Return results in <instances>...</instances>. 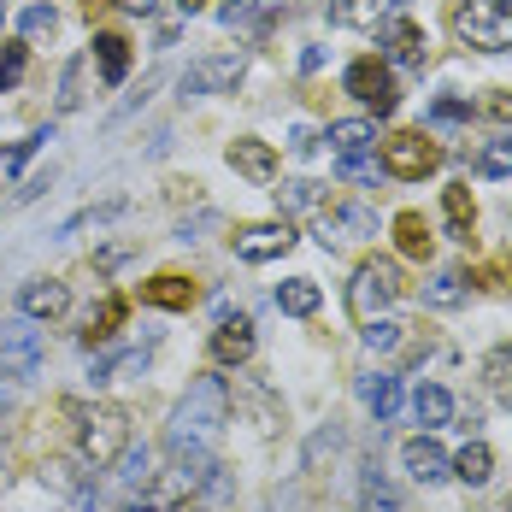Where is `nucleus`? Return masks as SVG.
Returning <instances> with one entry per match:
<instances>
[{
    "label": "nucleus",
    "mask_w": 512,
    "mask_h": 512,
    "mask_svg": "<svg viewBox=\"0 0 512 512\" xmlns=\"http://www.w3.org/2000/svg\"><path fill=\"white\" fill-rule=\"evenodd\" d=\"M401 289H407V277H401L395 259H365V265L354 271V283H348V312L365 324V318H377V312L389 307Z\"/></svg>",
    "instance_id": "20e7f679"
},
{
    "label": "nucleus",
    "mask_w": 512,
    "mask_h": 512,
    "mask_svg": "<svg viewBox=\"0 0 512 512\" xmlns=\"http://www.w3.org/2000/svg\"><path fill=\"white\" fill-rule=\"evenodd\" d=\"M165 512H195V501H177V507H165Z\"/></svg>",
    "instance_id": "09e8293b"
},
{
    "label": "nucleus",
    "mask_w": 512,
    "mask_h": 512,
    "mask_svg": "<svg viewBox=\"0 0 512 512\" xmlns=\"http://www.w3.org/2000/svg\"><path fill=\"white\" fill-rule=\"evenodd\" d=\"M42 359H48V336L36 330V324H6L0 330V377H36L42 371Z\"/></svg>",
    "instance_id": "423d86ee"
},
{
    "label": "nucleus",
    "mask_w": 512,
    "mask_h": 512,
    "mask_svg": "<svg viewBox=\"0 0 512 512\" xmlns=\"http://www.w3.org/2000/svg\"><path fill=\"white\" fill-rule=\"evenodd\" d=\"M95 65H101L106 83H124V77H130V42H124L118 30H101V36H95Z\"/></svg>",
    "instance_id": "412c9836"
},
{
    "label": "nucleus",
    "mask_w": 512,
    "mask_h": 512,
    "mask_svg": "<svg viewBox=\"0 0 512 512\" xmlns=\"http://www.w3.org/2000/svg\"><path fill=\"white\" fill-rule=\"evenodd\" d=\"M65 307H71V289L59 277H30L18 289V312L24 318H65Z\"/></svg>",
    "instance_id": "f8f14e48"
},
{
    "label": "nucleus",
    "mask_w": 512,
    "mask_h": 512,
    "mask_svg": "<svg viewBox=\"0 0 512 512\" xmlns=\"http://www.w3.org/2000/svg\"><path fill=\"white\" fill-rule=\"evenodd\" d=\"M0 407H12V383H0Z\"/></svg>",
    "instance_id": "49530a36"
},
{
    "label": "nucleus",
    "mask_w": 512,
    "mask_h": 512,
    "mask_svg": "<svg viewBox=\"0 0 512 512\" xmlns=\"http://www.w3.org/2000/svg\"><path fill=\"white\" fill-rule=\"evenodd\" d=\"M436 165H442V148H436L424 130H401V136H389V142H383V171H389V177H401V183L430 177Z\"/></svg>",
    "instance_id": "39448f33"
},
{
    "label": "nucleus",
    "mask_w": 512,
    "mask_h": 512,
    "mask_svg": "<svg viewBox=\"0 0 512 512\" xmlns=\"http://www.w3.org/2000/svg\"><path fill=\"white\" fill-rule=\"evenodd\" d=\"M118 465H124V471H118L124 495H148V489H154V454H148V448H124Z\"/></svg>",
    "instance_id": "393cba45"
},
{
    "label": "nucleus",
    "mask_w": 512,
    "mask_h": 512,
    "mask_svg": "<svg viewBox=\"0 0 512 512\" xmlns=\"http://www.w3.org/2000/svg\"><path fill=\"white\" fill-rule=\"evenodd\" d=\"M65 418H77V448H83V460L95 465H118V454L130 448V418L118 407H83V401H65Z\"/></svg>",
    "instance_id": "f03ea898"
},
{
    "label": "nucleus",
    "mask_w": 512,
    "mask_h": 512,
    "mask_svg": "<svg viewBox=\"0 0 512 512\" xmlns=\"http://www.w3.org/2000/svg\"><path fill=\"white\" fill-rule=\"evenodd\" d=\"M230 242H236V254L248 259V265H265V259H283L295 248V230H289V218H277V224H242Z\"/></svg>",
    "instance_id": "1a4fd4ad"
},
{
    "label": "nucleus",
    "mask_w": 512,
    "mask_h": 512,
    "mask_svg": "<svg viewBox=\"0 0 512 512\" xmlns=\"http://www.w3.org/2000/svg\"><path fill=\"white\" fill-rule=\"evenodd\" d=\"M348 95H354L359 106H371L377 118H389V112L401 106V95H395V71H389L383 59H354V65H348Z\"/></svg>",
    "instance_id": "0eeeda50"
},
{
    "label": "nucleus",
    "mask_w": 512,
    "mask_h": 512,
    "mask_svg": "<svg viewBox=\"0 0 512 512\" xmlns=\"http://www.w3.org/2000/svg\"><path fill=\"white\" fill-rule=\"evenodd\" d=\"M395 242H401V254L407 259H430L436 254V236H430L424 212H395Z\"/></svg>",
    "instance_id": "aec40b11"
},
{
    "label": "nucleus",
    "mask_w": 512,
    "mask_h": 512,
    "mask_svg": "<svg viewBox=\"0 0 512 512\" xmlns=\"http://www.w3.org/2000/svg\"><path fill=\"white\" fill-rule=\"evenodd\" d=\"M483 112H489V118H501V124H507V118H512V95H507V89H495V95H489V101H483Z\"/></svg>",
    "instance_id": "79ce46f5"
},
{
    "label": "nucleus",
    "mask_w": 512,
    "mask_h": 512,
    "mask_svg": "<svg viewBox=\"0 0 512 512\" xmlns=\"http://www.w3.org/2000/svg\"><path fill=\"white\" fill-rule=\"evenodd\" d=\"M454 477H460V483H471V489H483V483L495 477V454H489L483 442H465L460 454H454Z\"/></svg>",
    "instance_id": "a878e982"
},
{
    "label": "nucleus",
    "mask_w": 512,
    "mask_h": 512,
    "mask_svg": "<svg viewBox=\"0 0 512 512\" xmlns=\"http://www.w3.org/2000/svg\"><path fill=\"white\" fill-rule=\"evenodd\" d=\"M442 212H448V230H454L460 242H471V224H477V201H471V189H465V183H448V189H442Z\"/></svg>",
    "instance_id": "5701e85b"
},
{
    "label": "nucleus",
    "mask_w": 512,
    "mask_h": 512,
    "mask_svg": "<svg viewBox=\"0 0 512 512\" xmlns=\"http://www.w3.org/2000/svg\"><path fill=\"white\" fill-rule=\"evenodd\" d=\"M177 12H183V18H195V12H206V0H177Z\"/></svg>",
    "instance_id": "a18cd8bd"
},
{
    "label": "nucleus",
    "mask_w": 512,
    "mask_h": 512,
    "mask_svg": "<svg viewBox=\"0 0 512 512\" xmlns=\"http://www.w3.org/2000/svg\"><path fill=\"white\" fill-rule=\"evenodd\" d=\"M483 377H489V389H495L501 401H512V342H501L495 354L483 359Z\"/></svg>",
    "instance_id": "2f4dec72"
},
{
    "label": "nucleus",
    "mask_w": 512,
    "mask_h": 512,
    "mask_svg": "<svg viewBox=\"0 0 512 512\" xmlns=\"http://www.w3.org/2000/svg\"><path fill=\"white\" fill-rule=\"evenodd\" d=\"M330 142H336L342 159H365L371 148H377V130H371L365 118H342V124H330Z\"/></svg>",
    "instance_id": "4be33fe9"
},
{
    "label": "nucleus",
    "mask_w": 512,
    "mask_h": 512,
    "mask_svg": "<svg viewBox=\"0 0 512 512\" xmlns=\"http://www.w3.org/2000/svg\"><path fill=\"white\" fill-rule=\"evenodd\" d=\"M277 12H283V0H224V6H218V18H224L230 30H242V36H259Z\"/></svg>",
    "instance_id": "f3484780"
},
{
    "label": "nucleus",
    "mask_w": 512,
    "mask_h": 512,
    "mask_svg": "<svg viewBox=\"0 0 512 512\" xmlns=\"http://www.w3.org/2000/svg\"><path fill=\"white\" fill-rule=\"evenodd\" d=\"M318 301H324V295H318V283H312V277H289V283L277 289V307L289 312V318H307V312H318Z\"/></svg>",
    "instance_id": "cd10ccee"
},
{
    "label": "nucleus",
    "mask_w": 512,
    "mask_h": 512,
    "mask_svg": "<svg viewBox=\"0 0 512 512\" xmlns=\"http://www.w3.org/2000/svg\"><path fill=\"white\" fill-rule=\"evenodd\" d=\"M118 324H124V295H106L95 318H89V330H83V348H95V342H112L118 336Z\"/></svg>",
    "instance_id": "c85d7f7f"
},
{
    "label": "nucleus",
    "mask_w": 512,
    "mask_h": 512,
    "mask_svg": "<svg viewBox=\"0 0 512 512\" xmlns=\"http://www.w3.org/2000/svg\"><path fill=\"white\" fill-rule=\"evenodd\" d=\"M277 212L289 218V212H324V189L318 183H283L277 189Z\"/></svg>",
    "instance_id": "c756f323"
},
{
    "label": "nucleus",
    "mask_w": 512,
    "mask_h": 512,
    "mask_svg": "<svg viewBox=\"0 0 512 512\" xmlns=\"http://www.w3.org/2000/svg\"><path fill=\"white\" fill-rule=\"evenodd\" d=\"M477 171H483V177H512V136L489 142V148L477 154Z\"/></svg>",
    "instance_id": "72a5a7b5"
},
{
    "label": "nucleus",
    "mask_w": 512,
    "mask_h": 512,
    "mask_svg": "<svg viewBox=\"0 0 512 512\" xmlns=\"http://www.w3.org/2000/svg\"><path fill=\"white\" fill-rule=\"evenodd\" d=\"M112 6H124V12H154V0H112Z\"/></svg>",
    "instance_id": "c03bdc74"
},
{
    "label": "nucleus",
    "mask_w": 512,
    "mask_h": 512,
    "mask_svg": "<svg viewBox=\"0 0 512 512\" xmlns=\"http://www.w3.org/2000/svg\"><path fill=\"white\" fill-rule=\"evenodd\" d=\"M401 460H407V471H412V483H442L448 471H454V460L430 442V436H412L407 448H401Z\"/></svg>",
    "instance_id": "2eb2a0df"
},
{
    "label": "nucleus",
    "mask_w": 512,
    "mask_h": 512,
    "mask_svg": "<svg viewBox=\"0 0 512 512\" xmlns=\"http://www.w3.org/2000/svg\"><path fill=\"white\" fill-rule=\"evenodd\" d=\"M289 148H295V154H312V148H318V136H312L307 124H295V130H289Z\"/></svg>",
    "instance_id": "37998d69"
},
{
    "label": "nucleus",
    "mask_w": 512,
    "mask_h": 512,
    "mask_svg": "<svg viewBox=\"0 0 512 512\" xmlns=\"http://www.w3.org/2000/svg\"><path fill=\"white\" fill-rule=\"evenodd\" d=\"M383 48H389V59L395 65H424V53H430V42H424V30L412 24V18H383Z\"/></svg>",
    "instance_id": "ddd939ff"
},
{
    "label": "nucleus",
    "mask_w": 512,
    "mask_h": 512,
    "mask_svg": "<svg viewBox=\"0 0 512 512\" xmlns=\"http://www.w3.org/2000/svg\"><path fill=\"white\" fill-rule=\"evenodd\" d=\"M206 89H201V77H195V65H189V71H183V77H177V101L189 106V101H201Z\"/></svg>",
    "instance_id": "a19ab883"
},
{
    "label": "nucleus",
    "mask_w": 512,
    "mask_h": 512,
    "mask_svg": "<svg viewBox=\"0 0 512 512\" xmlns=\"http://www.w3.org/2000/svg\"><path fill=\"white\" fill-rule=\"evenodd\" d=\"M42 483H48V489H59V495H65L77 512L95 507V495H101L95 465H89V460H48V465H42Z\"/></svg>",
    "instance_id": "6e6552de"
},
{
    "label": "nucleus",
    "mask_w": 512,
    "mask_h": 512,
    "mask_svg": "<svg viewBox=\"0 0 512 512\" xmlns=\"http://www.w3.org/2000/svg\"><path fill=\"white\" fill-rule=\"evenodd\" d=\"M454 30L471 48L507 53L512 48V0H465L460 12H454Z\"/></svg>",
    "instance_id": "7ed1b4c3"
},
{
    "label": "nucleus",
    "mask_w": 512,
    "mask_h": 512,
    "mask_svg": "<svg viewBox=\"0 0 512 512\" xmlns=\"http://www.w3.org/2000/svg\"><path fill=\"white\" fill-rule=\"evenodd\" d=\"M471 112H477V106H471V101H454V95L430 106V118H436V124H471Z\"/></svg>",
    "instance_id": "4c0bfd02"
},
{
    "label": "nucleus",
    "mask_w": 512,
    "mask_h": 512,
    "mask_svg": "<svg viewBox=\"0 0 512 512\" xmlns=\"http://www.w3.org/2000/svg\"><path fill=\"white\" fill-rule=\"evenodd\" d=\"M424 301H430V307H460L465 301V277L460 271H436V277L424 283Z\"/></svg>",
    "instance_id": "7c9ffc66"
},
{
    "label": "nucleus",
    "mask_w": 512,
    "mask_h": 512,
    "mask_svg": "<svg viewBox=\"0 0 512 512\" xmlns=\"http://www.w3.org/2000/svg\"><path fill=\"white\" fill-rule=\"evenodd\" d=\"M0 489H6V442H0Z\"/></svg>",
    "instance_id": "de8ad7c7"
},
{
    "label": "nucleus",
    "mask_w": 512,
    "mask_h": 512,
    "mask_svg": "<svg viewBox=\"0 0 512 512\" xmlns=\"http://www.w3.org/2000/svg\"><path fill=\"white\" fill-rule=\"evenodd\" d=\"M389 6H395V0H336L330 18H336V24H354V30H377V24L389 18Z\"/></svg>",
    "instance_id": "b1692460"
},
{
    "label": "nucleus",
    "mask_w": 512,
    "mask_h": 512,
    "mask_svg": "<svg viewBox=\"0 0 512 512\" xmlns=\"http://www.w3.org/2000/svg\"><path fill=\"white\" fill-rule=\"evenodd\" d=\"M0 24H6V6H0Z\"/></svg>",
    "instance_id": "8fccbe9b"
},
{
    "label": "nucleus",
    "mask_w": 512,
    "mask_h": 512,
    "mask_svg": "<svg viewBox=\"0 0 512 512\" xmlns=\"http://www.w3.org/2000/svg\"><path fill=\"white\" fill-rule=\"evenodd\" d=\"M83 71H89V59H71V65H65V77H59V106H65V112L83 101Z\"/></svg>",
    "instance_id": "e433bc0d"
},
{
    "label": "nucleus",
    "mask_w": 512,
    "mask_h": 512,
    "mask_svg": "<svg viewBox=\"0 0 512 512\" xmlns=\"http://www.w3.org/2000/svg\"><path fill=\"white\" fill-rule=\"evenodd\" d=\"M42 142H53V124H48V130H36L30 142H18V148H6V154H0V177H18V165H24V159L36 154Z\"/></svg>",
    "instance_id": "c9c22d12"
},
{
    "label": "nucleus",
    "mask_w": 512,
    "mask_h": 512,
    "mask_svg": "<svg viewBox=\"0 0 512 512\" xmlns=\"http://www.w3.org/2000/svg\"><path fill=\"white\" fill-rule=\"evenodd\" d=\"M412 412H418V424H424V430H442V424L454 418V395H448V389H436V383H424V389L412 395Z\"/></svg>",
    "instance_id": "bb28decb"
},
{
    "label": "nucleus",
    "mask_w": 512,
    "mask_h": 512,
    "mask_svg": "<svg viewBox=\"0 0 512 512\" xmlns=\"http://www.w3.org/2000/svg\"><path fill=\"white\" fill-rule=\"evenodd\" d=\"M371 230H377L371 206H330V212H318V242H324V248L359 242V236H371Z\"/></svg>",
    "instance_id": "9d476101"
},
{
    "label": "nucleus",
    "mask_w": 512,
    "mask_h": 512,
    "mask_svg": "<svg viewBox=\"0 0 512 512\" xmlns=\"http://www.w3.org/2000/svg\"><path fill=\"white\" fill-rule=\"evenodd\" d=\"M212 359H218V365H248V359H254V324H248V318H224V324L212 330Z\"/></svg>",
    "instance_id": "4468645a"
},
{
    "label": "nucleus",
    "mask_w": 512,
    "mask_h": 512,
    "mask_svg": "<svg viewBox=\"0 0 512 512\" xmlns=\"http://www.w3.org/2000/svg\"><path fill=\"white\" fill-rule=\"evenodd\" d=\"M18 77H24V48L12 42V48H0V89H12Z\"/></svg>",
    "instance_id": "ea45409f"
},
{
    "label": "nucleus",
    "mask_w": 512,
    "mask_h": 512,
    "mask_svg": "<svg viewBox=\"0 0 512 512\" xmlns=\"http://www.w3.org/2000/svg\"><path fill=\"white\" fill-rule=\"evenodd\" d=\"M224 424H230V383H224V377H195L189 395H183L177 412H171L165 442H201V448H218Z\"/></svg>",
    "instance_id": "f257e3e1"
},
{
    "label": "nucleus",
    "mask_w": 512,
    "mask_h": 512,
    "mask_svg": "<svg viewBox=\"0 0 512 512\" xmlns=\"http://www.w3.org/2000/svg\"><path fill=\"white\" fill-rule=\"evenodd\" d=\"M359 401L377 412V424H383V418H395V407H401V377H389V371L359 377Z\"/></svg>",
    "instance_id": "6ab92c4d"
},
{
    "label": "nucleus",
    "mask_w": 512,
    "mask_h": 512,
    "mask_svg": "<svg viewBox=\"0 0 512 512\" xmlns=\"http://www.w3.org/2000/svg\"><path fill=\"white\" fill-rule=\"evenodd\" d=\"M359 512H401V495L383 483V477H365V495H359Z\"/></svg>",
    "instance_id": "f704fd0d"
},
{
    "label": "nucleus",
    "mask_w": 512,
    "mask_h": 512,
    "mask_svg": "<svg viewBox=\"0 0 512 512\" xmlns=\"http://www.w3.org/2000/svg\"><path fill=\"white\" fill-rule=\"evenodd\" d=\"M230 165H236L242 177H254V183H271V177H277V148H271V142H254V136H236V142H230Z\"/></svg>",
    "instance_id": "dca6fc26"
},
{
    "label": "nucleus",
    "mask_w": 512,
    "mask_h": 512,
    "mask_svg": "<svg viewBox=\"0 0 512 512\" xmlns=\"http://www.w3.org/2000/svg\"><path fill=\"white\" fill-rule=\"evenodd\" d=\"M142 301H148V307H165V312H189L201 301V283L183 277V271H159V277L142 283Z\"/></svg>",
    "instance_id": "9b49d317"
},
{
    "label": "nucleus",
    "mask_w": 512,
    "mask_h": 512,
    "mask_svg": "<svg viewBox=\"0 0 512 512\" xmlns=\"http://www.w3.org/2000/svg\"><path fill=\"white\" fill-rule=\"evenodd\" d=\"M242 71H248V59H242V53H212V59L195 65V77H201L206 95H230V89L242 83Z\"/></svg>",
    "instance_id": "a211bd4d"
},
{
    "label": "nucleus",
    "mask_w": 512,
    "mask_h": 512,
    "mask_svg": "<svg viewBox=\"0 0 512 512\" xmlns=\"http://www.w3.org/2000/svg\"><path fill=\"white\" fill-rule=\"evenodd\" d=\"M359 342H365L371 354H389V348H401V324H395V318H365Z\"/></svg>",
    "instance_id": "473e14b6"
},
{
    "label": "nucleus",
    "mask_w": 512,
    "mask_h": 512,
    "mask_svg": "<svg viewBox=\"0 0 512 512\" xmlns=\"http://www.w3.org/2000/svg\"><path fill=\"white\" fill-rule=\"evenodd\" d=\"M53 24H59V18H53V6H30V12H24V36H30V42L53 36Z\"/></svg>",
    "instance_id": "58836bf2"
}]
</instances>
